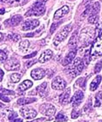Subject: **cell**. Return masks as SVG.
<instances>
[{
	"instance_id": "obj_1",
	"label": "cell",
	"mask_w": 102,
	"mask_h": 122,
	"mask_svg": "<svg viewBox=\"0 0 102 122\" xmlns=\"http://www.w3.org/2000/svg\"><path fill=\"white\" fill-rule=\"evenodd\" d=\"M90 54L93 58L102 56V30L99 31L97 37L92 44Z\"/></svg>"
},
{
	"instance_id": "obj_2",
	"label": "cell",
	"mask_w": 102,
	"mask_h": 122,
	"mask_svg": "<svg viewBox=\"0 0 102 122\" xmlns=\"http://www.w3.org/2000/svg\"><path fill=\"white\" fill-rule=\"evenodd\" d=\"M95 31L92 28H86L81 31V35L79 40L83 45H88L94 39Z\"/></svg>"
},
{
	"instance_id": "obj_3",
	"label": "cell",
	"mask_w": 102,
	"mask_h": 122,
	"mask_svg": "<svg viewBox=\"0 0 102 122\" xmlns=\"http://www.w3.org/2000/svg\"><path fill=\"white\" fill-rule=\"evenodd\" d=\"M46 11V6L45 4L39 3L38 1L34 4L30 9L28 10V12L25 14V16H32V15H35V16H39L42 15Z\"/></svg>"
},
{
	"instance_id": "obj_4",
	"label": "cell",
	"mask_w": 102,
	"mask_h": 122,
	"mask_svg": "<svg viewBox=\"0 0 102 122\" xmlns=\"http://www.w3.org/2000/svg\"><path fill=\"white\" fill-rule=\"evenodd\" d=\"M71 28H72L71 24H68V25L63 27L58 33L57 34V35L54 38V41H53L54 46H58L59 43H61V42L63 41L66 39V37H67L69 33H70V30H71Z\"/></svg>"
},
{
	"instance_id": "obj_5",
	"label": "cell",
	"mask_w": 102,
	"mask_h": 122,
	"mask_svg": "<svg viewBox=\"0 0 102 122\" xmlns=\"http://www.w3.org/2000/svg\"><path fill=\"white\" fill-rule=\"evenodd\" d=\"M83 70V61L80 59V58H76V59H74V64L73 66H70L68 71L70 72L71 76L73 77L78 76L81 72Z\"/></svg>"
},
{
	"instance_id": "obj_6",
	"label": "cell",
	"mask_w": 102,
	"mask_h": 122,
	"mask_svg": "<svg viewBox=\"0 0 102 122\" xmlns=\"http://www.w3.org/2000/svg\"><path fill=\"white\" fill-rule=\"evenodd\" d=\"M100 10V3H93L92 5H87V9L85 10L84 13H83V16H87V15H89V16H91V15H97L99 13V11Z\"/></svg>"
},
{
	"instance_id": "obj_7",
	"label": "cell",
	"mask_w": 102,
	"mask_h": 122,
	"mask_svg": "<svg viewBox=\"0 0 102 122\" xmlns=\"http://www.w3.org/2000/svg\"><path fill=\"white\" fill-rule=\"evenodd\" d=\"M39 111L43 115L52 116L56 113V108L53 105L50 104V103H44L39 107Z\"/></svg>"
},
{
	"instance_id": "obj_8",
	"label": "cell",
	"mask_w": 102,
	"mask_h": 122,
	"mask_svg": "<svg viewBox=\"0 0 102 122\" xmlns=\"http://www.w3.org/2000/svg\"><path fill=\"white\" fill-rule=\"evenodd\" d=\"M20 113L22 114V116L27 120H30V119H34L37 116V112L35 111L34 109L32 107H23V108L20 109Z\"/></svg>"
},
{
	"instance_id": "obj_9",
	"label": "cell",
	"mask_w": 102,
	"mask_h": 122,
	"mask_svg": "<svg viewBox=\"0 0 102 122\" xmlns=\"http://www.w3.org/2000/svg\"><path fill=\"white\" fill-rule=\"evenodd\" d=\"M66 87V82L60 76H56L52 83V88L56 90L64 89Z\"/></svg>"
},
{
	"instance_id": "obj_10",
	"label": "cell",
	"mask_w": 102,
	"mask_h": 122,
	"mask_svg": "<svg viewBox=\"0 0 102 122\" xmlns=\"http://www.w3.org/2000/svg\"><path fill=\"white\" fill-rule=\"evenodd\" d=\"M39 25V22L37 19L27 20L26 22L23 23V25H22V29L24 31L32 30V29H34L35 28H37Z\"/></svg>"
},
{
	"instance_id": "obj_11",
	"label": "cell",
	"mask_w": 102,
	"mask_h": 122,
	"mask_svg": "<svg viewBox=\"0 0 102 122\" xmlns=\"http://www.w3.org/2000/svg\"><path fill=\"white\" fill-rule=\"evenodd\" d=\"M83 98H84V94H83V91H81V90H77V91L75 92L74 96H73L72 99H71L73 107H78L79 105L82 103Z\"/></svg>"
},
{
	"instance_id": "obj_12",
	"label": "cell",
	"mask_w": 102,
	"mask_h": 122,
	"mask_svg": "<svg viewBox=\"0 0 102 122\" xmlns=\"http://www.w3.org/2000/svg\"><path fill=\"white\" fill-rule=\"evenodd\" d=\"M22 21V15H14L13 17L10 18V19L5 21V25L9 27H13V26H17L19 25L20 22Z\"/></svg>"
},
{
	"instance_id": "obj_13",
	"label": "cell",
	"mask_w": 102,
	"mask_h": 122,
	"mask_svg": "<svg viewBox=\"0 0 102 122\" xmlns=\"http://www.w3.org/2000/svg\"><path fill=\"white\" fill-rule=\"evenodd\" d=\"M5 69L8 71H16L20 69V63L15 59H10L5 64Z\"/></svg>"
},
{
	"instance_id": "obj_14",
	"label": "cell",
	"mask_w": 102,
	"mask_h": 122,
	"mask_svg": "<svg viewBox=\"0 0 102 122\" xmlns=\"http://www.w3.org/2000/svg\"><path fill=\"white\" fill-rule=\"evenodd\" d=\"M45 76H46V71L44 69H41V68H36L31 71V76L34 80L42 79Z\"/></svg>"
},
{
	"instance_id": "obj_15",
	"label": "cell",
	"mask_w": 102,
	"mask_h": 122,
	"mask_svg": "<svg viewBox=\"0 0 102 122\" xmlns=\"http://www.w3.org/2000/svg\"><path fill=\"white\" fill-rule=\"evenodd\" d=\"M69 11H70L69 7H68L67 5H64V6H63L62 8H60V9L58 10L55 12L53 18H54V20H59L60 18L63 17L65 15H67V14L69 13Z\"/></svg>"
},
{
	"instance_id": "obj_16",
	"label": "cell",
	"mask_w": 102,
	"mask_h": 122,
	"mask_svg": "<svg viewBox=\"0 0 102 122\" xmlns=\"http://www.w3.org/2000/svg\"><path fill=\"white\" fill-rule=\"evenodd\" d=\"M70 88H67L59 96V102L62 104H67L70 102Z\"/></svg>"
},
{
	"instance_id": "obj_17",
	"label": "cell",
	"mask_w": 102,
	"mask_h": 122,
	"mask_svg": "<svg viewBox=\"0 0 102 122\" xmlns=\"http://www.w3.org/2000/svg\"><path fill=\"white\" fill-rule=\"evenodd\" d=\"M52 55H53L52 51L50 50V49H47V50H46L45 52H43L41 53V55H40L39 59V62L41 64L46 63V62H47L48 60H50L52 59Z\"/></svg>"
},
{
	"instance_id": "obj_18",
	"label": "cell",
	"mask_w": 102,
	"mask_h": 122,
	"mask_svg": "<svg viewBox=\"0 0 102 122\" xmlns=\"http://www.w3.org/2000/svg\"><path fill=\"white\" fill-rule=\"evenodd\" d=\"M46 89H47V83L45 82V83H43L42 84L39 85V86L36 88V89L34 90L33 92H31L30 94H32V93L36 94V93H37L39 96L43 97V96H45L46 95Z\"/></svg>"
},
{
	"instance_id": "obj_19",
	"label": "cell",
	"mask_w": 102,
	"mask_h": 122,
	"mask_svg": "<svg viewBox=\"0 0 102 122\" xmlns=\"http://www.w3.org/2000/svg\"><path fill=\"white\" fill-rule=\"evenodd\" d=\"M76 50H71L69 53L67 54V56L65 57L63 61V66H68V65H70L72 63V61H74L75 58H76Z\"/></svg>"
},
{
	"instance_id": "obj_20",
	"label": "cell",
	"mask_w": 102,
	"mask_h": 122,
	"mask_svg": "<svg viewBox=\"0 0 102 122\" xmlns=\"http://www.w3.org/2000/svg\"><path fill=\"white\" fill-rule=\"evenodd\" d=\"M101 79H102L101 76L99 75V76H97L92 81V83H90V90H91V91L96 90V89L99 87V85H100V82H101Z\"/></svg>"
},
{
	"instance_id": "obj_21",
	"label": "cell",
	"mask_w": 102,
	"mask_h": 122,
	"mask_svg": "<svg viewBox=\"0 0 102 122\" xmlns=\"http://www.w3.org/2000/svg\"><path fill=\"white\" fill-rule=\"evenodd\" d=\"M37 99L36 98H34V97H22V98H19L17 100V104L19 105H27V104H29V103H32V102H36Z\"/></svg>"
},
{
	"instance_id": "obj_22",
	"label": "cell",
	"mask_w": 102,
	"mask_h": 122,
	"mask_svg": "<svg viewBox=\"0 0 102 122\" xmlns=\"http://www.w3.org/2000/svg\"><path fill=\"white\" fill-rule=\"evenodd\" d=\"M32 86H33V82H32V81L25 80L19 85V88H18V89H19V90H21V91H24V90H27L28 89L31 88Z\"/></svg>"
},
{
	"instance_id": "obj_23",
	"label": "cell",
	"mask_w": 102,
	"mask_h": 122,
	"mask_svg": "<svg viewBox=\"0 0 102 122\" xmlns=\"http://www.w3.org/2000/svg\"><path fill=\"white\" fill-rule=\"evenodd\" d=\"M76 35H77V34L75 32L73 35H72V36L70 37V41H69V43H68V45L70 46V47H74L76 48V46H77V41H76Z\"/></svg>"
},
{
	"instance_id": "obj_24",
	"label": "cell",
	"mask_w": 102,
	"mask_h": 122,
	"mask_svg": "<svg viewBox=\"0 0 102 122\" xmlns=\"http://www.w3.org/2000/svg\"><path fill=\"white\" fill-rule=\"evenodd\" d=\"M29 47V41H28V40H25V41H22L19 45V48L20 50L22 51V52H27Z\"/></svg>"
},
{
	"instance_id": "obj_25",
	"label": "cell",
	"mask_w": 102,
	"mask_h": 122,
	"mask_svg": "<svg viewBox=\"0 0 102 122\" xmlns=\"http://www.w3.org/2000/svg\"><path fill=\"white\" fill-rule=\"evenodd\" d=\"M55 120H56L57 122H66L68 120V118L63 112H60V113L56 116Z\"/></svg>"
},
{
	"instance_id": "obj_26",
	"label": "cell",
	"mask_w": 102,
	"mask_h": 122,
	"mask_svg": "<svg viewBox=\"0 0 102 122\" xmlns=\"http://www.w3.org/2000/svg\"><path fill=\"white\" fill-rule=\"evenodd\" d=\"M0 95H3V96L11 95V96H13V95H15V92L12 91V90H9V89H5V88L0 87Z\"/></svg>"
},
{
	"instance_id": "obj_27",
	"label": "cell",
	"mask_w": 102,
	"mask_h": 122,
	"mask_svg": "<svg viewBox=\"0 0 102 122\" xmlns=\"http://www.w3.org/2000/svg\"><path fill=\"white\" fill-rule=\"evenodd\" d=\"M21 77H22V76L19 73H13V74L10 75V79L13 83H18Z\"/></svg>"
},
{
	"instance_id": "obj_28",
	"label": "cell",
	"mask_w": 102,
	"mask_h": 122,
	"mask_svg": "<svg viewBox=\"0 0 102 122\" xmlns=\"http://www.w3.org/2000/svg\"><path fill=\"white\" fill-rule=\"evenodd\" d=\"M28 0H14L10 3L11 5L13 6H18V5H24L26 3H28Z\"/></svg>"
},
{
	"instance_id": "obj_29",
	"label": "cell",
	"mask_w": 102,
	"mask_h": 122,
	"mask_svg": "<svg viewBox=\"0 0 102 122\" xmlns=\"http://www.w3.org/2000/svg\"><path fill=\"white\" fill-rule=\"evenodd\" d=\"M86 78L85 77H81V78H79L78 80L76 81V85H79L81 88H83V89H85V83H86Z\"/></svg>"
},
{
	"instance_id": "obj_30",
	"label": "cell",
	"mask_w": 102,
	"mask_h": 122,
	"mask_svg": "<svg viewBox=\"0 0 102 122\" xmlns=\"http://www.w3.org/2000/svg\"><path fill=\"white\" fill-rule=\"evenodd\" d=\"M98 20H99L98 15L88 16V22H90V23H92V24H96L98 22Z\"/></svg>"
},
{
	"instance_id": "obj_31",
	"label": "cell",
	"mask_w": 102,
	"mask_h": 122,
	"mask_svg": "<svg viewBox=\"0 0 102 122\" xmlns=\"http://www.w3.org/2000/svg\"><path fill=\"white\" fill-rule=\"evenodd\" d=\"M8 38L12 40V41H14L15 42H16L21 39V36H20L19 35H17V34H11V35H10L9 36H8Z\"/></svg>"
},
{
	"instance_id": "obj_32",
	"label": "cell",
	"mask_w": 102,
	"mask_h": 122,
	"mask_svg": "<svg viewBox=\"0 0 102 122\" xmlns=\"http://www.w3.org/2000/svg\"><path fill=\"white\" fill-rule=\"evenodd\" d=\"M89 53L90 52L88 51H87V52H85L84 57H83V61H84L85 65H88L89 62H90V54Z\"/></svg>"
},
{
	"instance_id": "obj_33",
	"label": "cell",
	"mask_w": 102,
	"mask_h": 122,
	"mask_svg": "<svg viewBox=\"0 0 102 122\" xmlns=\"http://www.w3.org/2000/svg\"><path fill=\"white\" fill-rule=\"evenodd\" d=\"M101 69H102V60H100L96 64L95 68H94V72L95 73H99L101 71Z\"/></svg>"
},
{
	"instance_id": "obj_34",
	"label": "cell",
	"mask_w": 102,
	"mask_h": 122,
	"mask_svg": "<svg viewBox=\"0 0 102 122\" xmlns=\"http://www.w3.org/2000/svg\"><path fill=\"white\" fill-rule=\"evenodd\" d=\"M7 58H8V56H7L6 53L3 50H0V61H1V62H4L5 60H6Z\"/></svg>"
},
{
	"instance_id": "obj_35",
	"label": "cell",
	"mask_w": 102,
	"mask_h": 122,
	"mask_svg": "<svg viewBox=\"0 0 102 122\" xmlns=\"http://www.w3.org/2000/svg\"><path fill=\"white\" fill-rule=\"evenodd\" d=\"M36 63V60H28V62L27 63H25V66H26V68H29L31 67V66H33V65H34V64Z\"/></svg>"
},
{
	"instance_id": "obj_36",
	"label": "cell",
	"mask_w": 102,
	"mask_h": 122,
	"mask_svg": "<svg viewBox=\"0 0 102 122\" xmlns=\"http://www.w3.org/2000/svg\"><path fill=\"white\" fill-rule=\"evenodd\" d=\"M60 23H61V22H58V23H53V24H52V27H51V29H50V34H53V32L55 31V29L58 28V26Z\"/></svg>"
},
{
	"instance_id": "obj_37",
	"label": "cell",
	"mask_w": 102,
	"mask_h": 122,
	"mask_svg": "<svg viewBox=\"0 0 102 122\" xmlns=\"http://www.w3.org/2000/svg\"><path fill=\"white\" fill-rule=\"evenodd\" d=\"M79 115H80V113H79L77 110H73V112L71 113L72 119H76V118H78Z\"/></svg>"
},
{
	"instance_id": "obj_38",
	"label": "cell",
	"mask_w": 102,
	"mask_h": 122,
	"mask_svg": "<svg viewBox=\"0 0 102 122\" xmlns=\"http://www.w3.org/2000/svg\"><path fill=\"white\" fill-rule=\"evenodd\" d=\"M0 100L5 102H10L9 97H7V96H3V95H0Z\"/></svg>"
},
{
	"instance_id": "obj_39",
	"label": "cell",
	"mask_w": 102,
	"mask_h": 122,
	"mask_svg": "<svg viewBox=\"0 0 102 122\" xmlns=\"http://www.w3.org/2000/svg\"><path fill=\"white\" fill-rule=\"evenodd\" d=\"M8 118H9L10 120H15V119H16V118H17V113H15V112H14V113H11L8 116Z\"/></svg>"
},
{
	"instance_id": "obj_40",
	"label": "cell",
	"mask_w": 102,
	"mask_h": 122,
	"mask_svg": "<svg viewBox=\"0 0 102 122\" xmlns=\"http://www.w3.org/2000/svg\"><path fill=\"white\" fill-rule=\"evenodd\" d=\"M90 108H91V101L89 100V102L87 103V105L84 107V111L86 112V113H87V112H88V109L90 110Z\"/></svg>"
},
{
	"instance_id": "obj_41",
	"label": "cell",
	"mask_w": 102,
	"mask_h": 122,
	"mask_svg": "<svg viewBox=\"0 0 102 122\" xmlns=\"http://www.w3.org/2000/svg\"><path fill=\"white\" fill-rule=\"evenodd\" d=\"M36 54H37V52L35 51V52H32V53H30V54L24 56V59H31V58H33V57H35V56H36Z\"/></svg>"
},
{
	"instance_id": "obj_42",
	"label": "cell",
	"mask_w": 102,
	"mask_h": 122,
	"mask_svg": "<svg viewBox=\"0 0 102 122\" xmlns=\"http://www.w3.org/2000/svg\"><path fill=\"white\" fill-rule=\"evenodd\" d=\"M95 99H97V100H99L101 102V101H102V91H99L97 93V95H96L95 96Z\"/></svg>"
},
{
	"instance_id": "obj_43",
	"label": "cell",
	"mask_w": 102,
	"mask_h": 122,
	"mask_svg": "<svg viewBox=\"0 0 102 122\" xmlns=\"http://www.w3.org/2000/svg\"><path fill=\"white\" fill-rule=\"evenodd\" d=\"M4 75H5V73H4V71H3L2 69H0V82H1V81L3 80Z\"/></svg>"
},
{
	"instance_id": "obj_44",
	"label": "cell",
	"mask_w": 102,
	"mask_h": 122,
	"mask_svg": "<svg viewBox=\"0 0 102 122\" xmlns=\"http://www.w3.org/2000/svg\"><path fill=\"white\" fill-rule=\"evenodd\" d=\"M10 122H22V119H15L13 120H10Z\"/></svg>"
},
{
	"instance_id": "obj_45",
	"label": "cell",
	"mask_w": 102,
	"mask_h": 122,
	"mask_svg": "<svg viewBox=\"0 0 102 122\" xmlns=\"http://www.w3.org/2000/svg\"><path fill=\"white\" fill-rule=\"evenodd\" d=\"M34 34H27V35H25V37H32V36H34Z\"/></svg>"
},
{
	"instance_id": "obj_46",
	"label": "cell",
	"mask_w": 102,
	"mask_h": 122,
	"mask_svg": "<svg viewBox=\"0 0 102 122\" xmlns=\"http://www.w3.org/2000/svg\"><path fill=\"white\" fill-rule=\"evenodd\" d=\"M38 2H39V3H42V4H45L46 2H47L48 0H37Z\"/></svg>"
},
{
	"instance_id": "obj_47",
	"label": "cell",
	"mask_w": 102,
	"mask_h": 122,
	"mask_svg": "<svg viewBox=\"0 0 102 122\" xmlns=\"http://www.w3.org/2000/svg\"><path fill=\"white\" fill-rule=\"evenodd\" d=\"M5 9H1V10H0V14H1V15H4V14H5Z\"/></svg>"
},
{
	"instance_id": "obj_48",
	"label": "cell",
	"mask_w": 102,
	"mask_h": 122,
	"mask_svg": "<svg viewBox=\"0 0 102 122\" xmlns=\"http://www.w3.org/2000/svg\"><path fill=\"white\" fill-rule=\"evenodd\" d=\"M43 120H45V119H39V120H35V121H31V122H39V121H43Z\"/></svg>"
},
{
	"instance_id": "obj_49",
	"label": "cell",
	"mask_w": 102,
	"mask_h": 122,
	"mask_svg": "<svg viewBox=\"0 0 102 122\" xmlns=\"http://www.w3.org/2000/svg\"><path fill=\"white\" fill-rule=\"evenodd\" d=\"M3 38H4V35H3L2 33H0V41L3 40Z\"/></svg>"
},
{
	"instance_id": "obj_50",
	"label": "cell",
	"mask_w": 102,
	"mask_h": 122,
	"mask_svg": "<svg viewBox=\"0 0 102 122\" xmlns=\"http://www.w3.org/2000/svg\"><path fill=\"white\" fill-rule=\"evenodd\" d=\"M9 2V0H0V3H6Z\"/></svg>"
},
{
	"instance_id": "obj_51",
	"label": "cell",
	"mask_w": 102,
	"mask_h": 122,
	"mask_svg": "<svg viewBox=\"0 0 102 122\" xmlns=\"http://www.w3.org/2000/svg\"><path fill=\"white\" fill-rule=\"evenodd\" d=\"M91 1H93V0H84V1H83V3H84V4H86V3L91 2Z\"/></svg>"
},
{
	"instance_id": "obj_52",
	"label": "cell",
	"mask_w": 102,
	"mask_h": 122,
	"mask_svg": "<svg viewBox=\"0 0 102 122\" xmlns=\"http://www.w3.org/2000/svg\"><path fill=\"white\" fill-rule=\"evenodd\" d=\"M3 106H4V105H3L2 103H0V107H3Z\"/></svg>"
},
{
	"instance_id": "obj_53",
	"label": "cell",
	"mask_w": 102,
	"mask_h": 122,
	"mask_svg": "<svg viewBox=\"0 0 102 122\" xmlns=\"http://www.w3.org/2000/svg\"><path fill=\"white\" fill-rule=\"evenodd\" d=\"M70 1H74V0H70Z\"/></svg>"
},
{
	"instance_id": "obj_54",
	"label": "cell",
	"mask_w": 102,
	"mask_h": 122,
	"mask_svg": "<svg viewBox=\"0 0 102 122\" xmlns=\"http://www.w3.org/2000/svg\"><path fill=\"white\" fill-rule=\"evenodd\" d=\"M0 28H1V24H0Z\"/></svg>"
},
{
	"instance_id": "obj_55",
	"label": "cell",
	"mask_w": 102,
	"mask_h": 122,
	"mask_svg": "<svg viewBox=\"0 0 102 122\" xmlns=\"http://www.w3.org/2000/svg\"><path fill=\"white\" fill-rule=\"evenodd\" d=\"M81 122H82V121H81ZM83 122H87V121H83Z\"/></svg>"
},
{
	"instance_id": "obj_56",
	"label": "cell",
	"mask_w": 102,
	"mask_h": 122,
	"mask_svg": "<svg viewBox=\"0 0 102 122\" xmlns=\"http://www.w3.org/2000/svg\"><path fill=\"white\" fill-rule=\"evenodd\" d=\"M100 122H102V120H101V121H100Z\"/></svg>"
}]
</instances>
